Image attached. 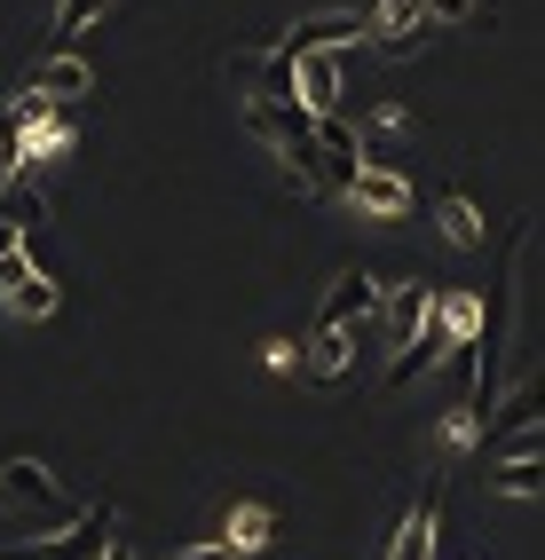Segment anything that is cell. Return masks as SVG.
Masks as SVG:
<instances>
[{"instance_id":"9c48e42d","label":"cell","mask_w":545,"mask_h":560,"mask_svg":"<svg viewBox=\"0 0 545 560\" xmlns=\"http://www.w3.org/2000/svg\"><path fill=\"white\" fill-rule=\"evenodd\" d=\"M348 355H356V324H348V331H333V324H316V340H309L301 371H309V380H340V371H348Z\"/></svg>"},{"instance_id":"4fadbf2b","label":"cell","mask_w":545,"mask_h":560,"mask_svg":"<svg viewBox=\"0 0 545 560\" xmlns=\"http://www.w3.org/2000/svg\"><path fill=\"white\" fill-rule=\"evenodd\" d=\"M0 301H9L16 316H56V308H63V292H56V277H48V269H32L24 284H9V292H0Z\"/></svg>"},{"instance_id":"ffe728a7","label":"cell","mask_w":545,"mask_h":560,"mask_svg":"<svg viewBox=\"0 0 545 560\" xmlns=\"http://www.w3.org/2000/svg\"><path fill=\"white\" fill-rule=\"evenodd\" d=\"M262 363H269V371H293V363H301V348H293V340H269V348H262Z\"/></svg>"},{"instance_id":"e0dca14e","label":"cell","mask_w":545,"mask_h":560,"mask_svg":"<svg viewBox=\"0 0 545 560\" xmlns=\"http://www.w3.org/2000/svg\"><path fill=\"white\" fill-rule=\"evenodd\" d=\"M316 142H324V159H348V166L363 159V135L340 119V110H316Z\"/></svg>"},{"instance_id":"ba28073f","label":"cell","mask_w":545,"mask_h":560,"mask_svg":"<svg viewBox=\"0 0 545 560\" xmlns=\"http://www.w3.org/2000/svg\"><path fill=\"white\" fill-rule=\"evenodd\" d=\"M530 427H545V371H537V380H530L514 402H506V410H498V419H490L483 434H490L498 451H506V442H514V434H530Z\"/></svg>"},{"instance_id":"7402d4cb","label":"cell","mask_w":545,"mask_h":560,"mask_svg":"<svg viewBox=\"0 0 545 560\" xmlns=\"http://www.w3.org/2000/svg\"><path fill=\"white\" fill-rule=\"evenodd\" d=\"M0 505H16V498H9V481H0Z\"/></svg>"},{"instance_id":"44dd1931","label":"cell","mask_w":545,"mask_h":560,"mask_svg":"<svg viewBox=\"0 0 545 560\" xmlns=\"http://www.w3.org/2000/svg\"><path fill=\"white\" fill-rule=\"evenodd\" d=\"M174 560H237V552H230V537H206V545H190V552H174Z\"/></svg>"},{"instance_id":"ac0fdd59","label":"cell","mask_w":545,"mask_h":560,"mask_svg":"<svg viewBox=\"0 0 545 560\" xmlns=\"http://www.w3.org/2000/svg\"><path fill=\"white\" fill-rule=\"evenodd\" d=\"M222 537H230V552H262L269 545V505H237Z\"/></svg>"},{"instance_id":"7c38bea8","label":"cell","mask_w":545,"mask_h":560,"mask_svg":"<svg viewBox=\"0 0 545 560\" xmlns=\"http://www.w3.org/2000/svg\"><path fill=\"white\" fill-rule=\"evenodd\" d=\"M434 529H443V513H434V505H411L404 529H395V552H387V560H427V552H434Z\"/></svg>"},{"instance_id":"2e32d148","label":"cell","mask_w":545,"mask_h":560,"mask_svg":"<svg viewBox=\"0 0 545 560\" xmlns=\"http://www.w3.org/2000/svg\"><path fill=\"white\" fill-rule=\"evenodd\" d=\"M112 16V0H56V48H71V40H88V32Z\"/></svg>"},{"instance_id":"7a4b0ae2","label":"cell","mask_w":545,"mask_h":560,"mask_svg":"<svg viewBox=\"0 0 545 560\" xmlns=\"http://www.w3.org/2000/svg\"><path fill=\"white\" fill-rule=\"evenodd\" d=\"M356 40H372V16H363V9H324V16H301L293 32H285V56H316V48H356Z\"/></svg>"},{"instance_id":"6da1fadb","label":"cell","mask_w":545,"mask_h":560,"mask_svg":"<svg viewBox=\"0 0 545 560\" xmlns=\"http://www.w3.org/2000/svg\"><path fill=\"white\" fill-rule=\"evenodd\" d=\"M475 331H483V316H475V308L451 301V292H434V308H427V324H419V340H404V348H395V363H387V387L404 395L419 371H434L459 340H475Z\"/></svg>"},{"instance_id":"277c9868","label":"cell","mask_w":545,"mask_h":560,"mask_svg":"<svg viewBox=\"0 0 545 560\" xmlns=\"http://www.w3.org/2000/svg\"><path fill=\"white\" fill-rule=\"evenodd\" d=\"M0 481H9V498H16V505L48 513V521H71V513H80V505L63 498V481H56L40 458H9V466H0Z\"/></svg>"},{"instance_id":"30bf717a","label":"cell","mask_w":545,"mask_h":560,"mask_svg":"<svg viewBox=\"0 0 545 560\" xmlns=\"http://www.w3.org/2000/svg\"><path fill=\"white\" fill-rule=\"evenodd\" d=\"M301 103L309 110H340V63H333V48L301 56Z\"/></svg>"},{"instance_id":"9a60e30c","label":"cell","mask_w":545,"mask_h":560,"mask_svg":"<svg viewBox=\"0 0 545 560\" xmlns=\"http://www.w3.org/2000/svg\"><path fill=\"white\" fill-rule=\"evenodd\" d=\"M490 490L498 498H545V458L530 451V458H506L498 474H490Z\"/></svg>"},{"instance_id":"8fae6325","label":"cell","mask_w":545,"mask_h":560,"mask_svg":"<svg viewBox=\"0 0 545 560\" xmlns=\"http://www.w3.org/2000/svg\"><path fill=\"white\" fill-rule=\"evenodd\" d=\"M32 88H48L56 103H71V95H88V88H95V71H88V56H71V48H63V56L40 63V80H32Z\"/></svg>"},{"instance_id":"5bb4252c","label":"cell","mask_w":545,"mask_h":560,"mask_svg":"<svg viewBox=\"0 0 545 560\" xmlns=\"http://www.w3.org/2000/svg\"><path fill=\"white\" fill-rule=\"evenodd\" d=\"M434 221H443V237H451L459 253H475V245H490V230H483V213L466 206V198H443V206H434Z\"/></svg>"},{"instance_id":"52a82bcc","label":"cell","mask_w":545,"mask_h":560,"mask_svg":"<svg viewBox=\"0 0 545 560\" xmlns=\"http://www.w3.org/2000/svg\"><path fill=\"white\" fill-rule=\"evenodd\" d=\"M348 198H356L363 213H411V206H419V190H411V182L395 174V166H363Z\"/></svg>"},{"instance_id":"d6986e66","label":"cell","mask_w":545,"mask_h":560,"mask_svg":"<svg viewBox=\"0 0 545 560\" xmlns=\"http://www.w3.org/2000/svg\"><path fill=\"white\" fill-rule=\"evenodd\" d=\"M475 9H483V0H427V16H434V24H466Z\"/></svg>"},{"instance_id":"3957f363","label":"cell","mask_w":545,"mask_h":560,"mask_svg":"<svg viewBox=\"0 0 545 560\" xmlns=\"http://www.w3.org/2000/svg\"><path fill=\"white\" fill-rule=\"evenodd\" d=\"M387 301V284L372 277V269H340L333 277V292H324V308H316V324H333V331H348V324H363Z\"/></svg>"},{"instance_id":"5b68a950","label":"cell","mask_w":545,"mask_h":560,"mask_svg":"<svg viewBox=\"0 0 545 560\" xmlns=\"http://www.w3.org/2000/svg\"><path fill=\"white\" fill-rule=\"evenodd\" d=\"M112 545H119V537H112V505H80V513H71V529L48 537L56 560H103Z\"/></svg>"},{"instance_id":"8992f818","label":"cell","mask_w":545,"mask_h":560,"mask_svg":"<svg viewBox=\"0 0 545 560\" xmlns=\"http://www.w3.org/2000/svg\"><path fill=\"white\" fill-rule=\"evenodd\" d=\"M427 308H434V292H427V277H404L380 301V316H387V348H404V340H419V324H427Z\"/></svg>"}]
</instances>
